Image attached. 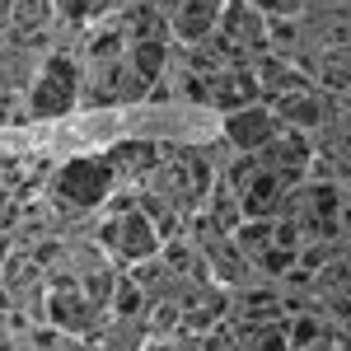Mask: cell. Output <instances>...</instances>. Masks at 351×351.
<instances>
[{
	"instance_id": "6da1fadb",
	"label": "cell",
	"mask_w": 351,
	"mask_h": 351,
	"mask_svg": "<svg viewBox=\"0 0 351 351\" xmlns=\"http://www.w3.org/2000/svg\"><path fill=\"white\" fill-rule=\"evenodd\" d=\"M108 188H112V164L108 160H71L56 173L52 197L61 206L84 211V206H99V202L108 197Z\"/></svg>"
},
{
	"instance_id": "7a4b0ae2",
	"label": "cell",
	"mask_w": 351,
	"mask_h": 351,
	"mask_svg": "<svg viewBox=\"0 0 351 351\" xmlns=\"http://www.w3.org/2000/svg\"><path fill=\"white\" fill-rule=\"evenodd\" d=\"M104 239H108V248L117 253V258H132V263H141V258H155L164 243H160V230H155V220L145 216L141 206H122L117 216L104 225Z\"/></svg>"
},
{
	"instance_id": "3957f363",
	"label": "cell",
	"mask_w": 351,
	"mask_h": 351,
	"mask_svg": "<svg viewBox=\"0 0 351 351\" xmlns=\"http://www.w3.org/2000/svg\"><path fill=\"white\" fill-rule=\"evenodd\" d=\"M75 89H80L75 66H71L61 52L47 56V66H43L38 84L28 89V112H33V117H56V112H66L71 104H75Z\"/></svg>"
},
{
	"instance_id": "277c9868",
	"label": "cell",
	"mask_w": 351,
	"mask_h": 351,
	"mask_svg": "<svg viewBox=\"0 0 351 351\" xmlns=\"http://www.w3.org/2000/svg\"><path fill=\"white\" fill-rule=\"evenodd\" d=\"M225 136L239 145V150H267L271 141H276V117L267 108H234L230 112V122H225Z\"/></svg>"
},
{
	"instance_id": "5b68a950",
	"label": "cell",
	"mask_w": 351,
	"mask_h": 351,
	"mask_svg": "<svg viewBox=\"0 0 351 351\" xmlns=\"http://www.w3.org/2000/svg\"><path fill=\"white\" fill-rule=\"evenodd\" d=\"M206 183H211V169H206V164H197V160H188V164H164V169H160V188L169 192V197H178L183 206H188L192 197H202V192H206Z\"/></svg>"
},
{
	"instance_id": "8992f818",
	"label": "cell",
	"mask_w": 351,
	"mask_h": 351,
	"mask_svg": "<svg viewBox=\"0 0 351 351\" xmlns=\"http://www.w3.org/2000/svg\"><path fill=\"white\" fill-rule=\"evenodd\" d=\"M99 314H104V304L94 295H80V291H56L52 295V319L75 328V332H89V328L99 324Z\"/></svg>"
},
{
	"instance_id": "52a82bcc",
	"label": "cell",
	"mask_w": 351,
	"mask_h": 351,
	"mask_svg": "<svg viewBox=\"0 0 351 351\" xmlns=\"http://www.w3.org/2000/svg\"><path fill=\"white\" fill-rule=\"evenodd\" d=\"M216 10H220V0H183V10L173 14L178 38H188V43L206 38V33L216 28Z\"/></svg>"
},
{
	"instance_id": "ba28073f",
	"label": "cell",
	"mask_w": 351,
	"mask_h": 351,
	"mask_svg": "<svg viewBox=\"0 0 351 351\" xmlns=\"http://www.w3.org/2000/svg\"><path fill=\"white\" fill-rule=\"evenodd\" d=\"M220 28H225L230 38H239V43H258V38H263V19H258V14H253L243 0H230V5H225Z\"/></svg>"
},
{
	"instance_id": "9c48e42d",
	"label": "cell",
	"mask_w": 351,
	"mask_h": 351,
	"mask_svg": "<svg viewBox=\"0 0 351 351\" xmlns=\"http://www.w3.org/2000/svg\"><path fill=\"white\" fill-rule=\"evenodd\" d=\"M164 66V43H136L132 47V71L141 80H155Z\"/></svg>"
},
{
	"instance_id": "30bf717a",
	"label": "cell",
	"mask_w": 351,
	"mask_h": 351,
	"mask_svg": "<svg viewBox=\"0 0 351 351\" xmlns=\"http://www.w3.org/2000/svg\"><path fill=\"white\" fill-rule=\"evenodd\" d=\"M108 5L112 0H56V14L71 19V24H89V19H99Z\"/></svg>"
},
{
	"instance_id": "8fae6325",
	"label": "cell",
	"mask_w": 351,
	"mask_h": 351,
	"mask_svg": "<svg viewBox=\"0 0 351 351\" xmlns=\"http://www.w3.org/2000/svg\"><path fill=\"white\" fill-rule=\"evenodd\" d=\"M220 309H225V300L216 291H202V295H188V324H206V319H216Z\"/></svg>"
},
{
	"instance_id": "7c38bea8",
	"label": "cell",
	"mask_w": 351,
	"mask_h": 351,
	"mask_svg": "<svg viewBox=\"0 0 351 351\" xmlns=\"http://www.w3.org/2000/svg\"><path fill=\"white\" fill-rule=\"evenodd\" d=\"M239 351H286V337L281 332H258V337L239 342Z\"/></svg>"
},
{
	"instance_id": "4fadbf2b",
	"label": "cell",
	"mask_w": 351,
	"mask_h": 351,
	"mask_svg": "<svg viewBox=\"0 0 351 351\" xmlns=\"http://www.w3.org/2000/svg\"><path fill=\"white\" fill-rule=\"evenodd\" d=\"M286 117H300V122H314V104H304V99H286Z\"/></svg>"
}]
</instances>
